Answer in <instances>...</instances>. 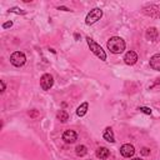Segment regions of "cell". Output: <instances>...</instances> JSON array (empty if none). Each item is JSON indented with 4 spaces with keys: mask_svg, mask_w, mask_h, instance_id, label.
<instances>
[{
    "mask_svg": "<svg viewBox=\"0 0 160 160\" xmlns=\"http://www.w3.org/2000/svg\"><path fill=\"white\" fill-rule=\"evenodd\" d=\"M106 46H108V49H109L112 54H121V52L125 50L126 44H125V41H124L121 38H119V36H112V38H110V39L108 40Z\"/></svg>",
    "mask_w": 160,
    "mask_h": 160,
    "instance_id": "6da1fadb",
    "label": "cell"
},
{
    "mask_svg": "<svg viewBox=\"0 0 160 160\" xmlns=\"http://www.w3.org/2000/svg\"><path fill=\"white\" fill-rule=\"evenodd\" d=\"M86 42H88V45H89V48H90V50L92 51V54L94 55H96L100 60H102V61H105L106 60V52L102 50V48L99 45V44H96L91 38H86Z\"/></svg>",
    "mask_w": 160,
    "mask_h": 160,
    "instance_id": "7a4b0ae2",
    "label": "cell"
},
{
    "mask_svg": "<svg viewBox=\"0 0 160 160\" xmlns=\"http://www.w3.org/2000/svg\"><path fill=\"white\" fill-rule=\"evenodd\" d=\"M102 16V10L100 8H94L92 10H90V12L86 15L85 18V24L86 25H92L95 24L98 20H100Z\"/></svg>",
    "mask_w": 160,
    "mask_h": 160,
    "instance_id": "3957f363",
    "label": "cell"
},
{
    "mask_svg": "<svg viewBox=\"0 0 160 160\" xmlns=\"http://www.w3.org/2000/svg\"><path fill=\"white\" fill-rule=\"evenodd\" d=\"M25 61H26V56H25V54L21 52V51H15V52H12V54L10 55V62H11L14 66H16V68L22 66V65L25 64Z\"/></svg>",
    "mask_w": 160,
    "mask_h": 160,
    "instance_id": "277c9868",
    "label": "cell"
},
{
    "mask_svg": "<svg viewBox=\"0 0 160 160\" xmlns=\"http://www.w3.org/2000/svg\"><path fill=\"white\" fill-rule=\"evenodd\" d=\"M54 85V78L50 74H44L40 78V86L42 90H49Z\"/></svg>",
    "mask_w": 160,
    "mask_h": 160,
    "instance_id": "5b68a950",
    "label": "cell"
},
{
    "mask_svg": "<svg viewBox=\"0 0 160 160\" xmlns=\"http://www.w3.org/2000/svg\"><path fill=\"white\" fill-rule=\"evenodd\" d=\"M120 154L124 156V158H131L134 154H135V149L132 145L130 144H124L121 148H120Z\"/></svg>",
    "mask_w": 160,
    "mask_h": 160,
    "instance_id": "8992f818",
    "label": "cell"
},
{
    "mask_svg": "<svg viewBox=\"0 0 160 160\" xmlns=\"http://www.w3.org/2000/svg\"><path fill=\"white\" fill-rule=\"evenodd\" d=\"M76 139H78V134L74 130H65L64 134H62V140L65 142H70L71 144V142H75Z\"/></svg>",
    "mask_w": 160,
    "mask_h": 160,
    "instance_id": "52a82bcc",
    "label": "cell"
},
{
    "mask_svg": "<svg viewBox=\"0 0 160 160\" xmlns=\"http://www.w3.org/2000/svg\"><path fill=\"white\" fill-rule=\"evenodd\" d=\"M124 61L126 65H134L136 61H138V54L135 51H128L124 56Z\"/></svg>",
    "mask_w": 160,
    "mask_h": 160,
    "instance_id": "ba28073f",
    "label": "cell"
},
{
    "mask_svg": "<svg viewBox=\"0 0 160 160\" xmlns=\"http://www.w3.org/2000/svg\"><path fill=\"white\" fill-rule=\"evenodd\" d=\"M149 64H150V68H151V69H154V70H156V71H160V54L152 55V56L150 58Z\"/></svg>",
    "mask_w": 160,
    "mask_h": 160,
    "instance_id": "9c48e42d",
    "label": "cell"
},
{
    "mask_svg": "<svg viewBox=\"0 0 160 160\" xmlns=\"http://www.w3.org/2000/svg\"><path fill=\"white\" fill-rule=\"evenodd\" d=\"M158 35H159V32H158V30L155 28H149L146 30V34H145L146 39L150 40V41H155L158 39Z\"/></svg>",
    "mask_w": 160,
    "mask_h": 160,
    "instance_id": "30bf717a",
    "label": "cell"
},
{
    "mask_svg": "<svg viewBox=\"0 0 160 160\" xmlns=\"http://www.w3.org/2000/svg\"><path fill=\"white\" fill-rule=\"evenodd\" d=\"M102 138H104L106 141H109V142H114V141H115V136H114V132H112L111 128H106V129L104 130Z\"/></svg>",
    "mask_w": 160,
    "mask_h": 160,
    "instance_id": "8fae6325",
    "label": "cell"
},
{
    "mask_svg": "<svg viewBox=\"0 0 160 160\" xmlns=\"http://www.w3.org/2000/svg\"><path fill=\"white\" fill-rule=\"evenodd\" d=\"M109 155H110V150L108 148H99L96 150V156L99 159H106L109 158Z\"/></svg>",
    "mask_w": 160,
    "mask_h": 160,
    "instance_id": "7c38bea8",
    "label": "cell"
},
{
    "mask_svg": "<svg viewBox=\"0 0 160 160\" xmlns=\"http://www.w3.org/2000/svg\"><path fill=\"white\" fill-rule=\"evenodd\" d=\"M88 108H89V104L88 102H82L78 109H76V115L78 116H84L85 114H86V111H88Z\"/></svg>",
    "mask_w": 160,
    "mask_h": 160,
    "instance_id": "4fadbf2b",
    "label": "cell"
},
{
    "mask_svg": "<svg viewBox=\"0 0 160 160\" xmlns=\"http://www.w3.org/2000/svg\"><path fill=\"white\" fill-rule=\"evenodd\" d=\"M75 152H76V155H79V156H84V155L88 154V149H86L85 145H78V146L75 148Z\"/></svg>",
    "mask_w": 160,
    "mask_h": 160,
    "instance_id": "5bb4252c",
    "label": "cell"
},
{
    "mask_svg": "<svg viewBox=\"0 0 160 160\" xmlns=\"http://www.w3.org/2000/svg\"><path fill=\"white\" fill-rule=\"evenodd\" d=\"M58 119L61 121V122H65V121H68V119H69V115H68V112L66 111H64V110H60L59 112H58Z\"/></svg>",
    "mask_w": 160,
    "mask_h": 160,
    "instance_id": "9a60e30c",
    "label": "cell"
},
{
    "mask_svg": "<svg viewBox=\"0 0 160 160\" xmlns=\"http://www.w3.org/2000/svg\"><path fill=\"white\" fill-rule=\"evenodd\" d=\"M139 110H140L141 112H144V114H148V115L151 114V109H150V108H146V106H140Z\"/></svg>",
    "mask_w": 160,
    "mask_h": 160,
    "instance_id": "2e32d148",
    "label": "cell"
},
{
    "mask_svg": "<svg viewBox=\"0 0 160 160\" xmlns=\"http://www.w3.org/2000/svg\"><path fill=\"white\" fill-rule=\"evenodd\" d=\"M140 152H141L142 155H145V156H146V155H149V154H150V149H148V148H142Z\"/></svg>",
    "mask_w": 160,
    "mask_h": 160,
    "instance_id": "e0dca14e",
    "label": "cell"
},
{
    "mask_svg": "<svg viewBox=\"0 0 160 160\" xmlns=\"http://www.w3.org/2000/svg\"><path fill=\"white\" fill-rule=\"evenodd\" d=\"M10 26H12V21H6V22H4V24H2V28H4V29L10 28Z\"/></svg>",
    "mask_w": 160,
    "mask_h": 160,
    "instance_id": "ac0fdd59",
    "label": "cell"
},
{
    "mask_svg": "<svg viewBox=\"0 0 160 160\" xmlns=\"http://www.w3.org/2000/svg\"><path fill=\"white\" fill-rule=\"evenodd\" d=\"M0 84H1V92H4V91H5V82L1 80V81H0Z\"/></svg>",
    "mask_w": 160,
    "mask_h": 160,
    "instance_id": "d6986e66",
    "label": "cell"
},
{
    "mask_svg": "<svg viewBox=\"0 0 160 160\" xmlns=\"http://www.w3.org/2000/svg\"><path fill=\"white\" fill-rule=\"evenodd\" d=\"M58 9H59V10H64V11H70V10H69L68 8H65V6H59Z\"/></svg>",
    "mask_w": 160,
    "mask_h": 160,
    "instance_id": "ffe728a7",
    "label": "cell"
},
{
    "mask_svg": "<svg viewBox=\"0 0 160 160\" xmlns=\"http://www.w3.org/2000/svg\"><path fill=\"white\" fill-rule=\"evenodd\" d=\"M29 114H30V116H32V118H35V116L38 115V111H30Z\"/></svg>",
    "mask_w": 160,
    "mask_h": 160,
    "instance_id": "44dd1931",
    "label": "cell"
},
{
    "mask_svg": "<svg viewBox=\"0 0 160 160\" xmlns=\"http://www.w3.org/2000/svg\"><path fill=\"white\" fill-rule=\"evenodd\" d=\"M132 160H142V159H140V158H134Z\"/></svg>",
    "mask_w": 160,
    "mask_h": 160,
    "instance_id": "7402d4cb",
    "label": "cell"
},
{
    "mask_svg": "<svg viewBox=\"0 0 160 160\" xmlns=\"http://www.w3.org/2000/svg\"><path fill=\"white\" fill-rule=\"evenodd\" d=\"M158 84H160V80H159V81H158Z\"/></svg>",
    "mask_w": 160,
    "mask_h": 160,
    "instance_id": "603a6c76",
    "label": "cell"
}]
</instances>
